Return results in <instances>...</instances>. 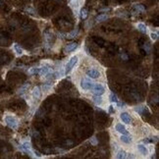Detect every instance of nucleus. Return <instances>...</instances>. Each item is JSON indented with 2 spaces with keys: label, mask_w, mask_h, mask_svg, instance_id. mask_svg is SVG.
I'll return each instance as SVG.
<instances>
[{
  "label": "nucleus",
  "mask_w": 159,
  "mask_h": 159,
  "mask_svg": "<svg viewBox=\"0 0 159 159\" xmlns=\"http://www.w3.org/2000/svg\"><path fill=\"white\" fill-rule=\"evenodd\" d=\"M4 121L7 124V126L9 128H11V129H17L18 128L19 122H18V120L15 117H13V116H6L4 118Z\"/></svg>",
  "instance_id": "obj_1"
},
{
  "label": "nucleus",
  "mask_w": 159,
  "mask_h": 159,
  "mask_svg": "<svg viewBox=\"0 0 159 159\" xmlns=\"http://www.w3.org/2000/svg\"><path fill=\"white\" fill-rule=\"evenodd\" d=\"M95 83H93L91 80H90L89 78H83V79H82V81H81V88L83 89V90H90L91 89H92V86H93V84H94Z\"/></svg>",
  "instance_id": "obj_2"
},
{
  "label": "nucleus",
  "mask_w": 159,
  "mask_h": 159,
  "mask_svg": "<svg viewBox=\"0 0 159 159\" xmlns=\"http://www.w3.org/2000/svg\"><path fill=\"white\" fill-rule=\"evenodd\" d=\"M90 90H91V92L94 95H102L105 92L104 86L101 84V83H94L93 86H92V89Z\"/></svg>",
  "instance_id": "obj_3"
},
{
  "label": "nucleus",
  "mask_w": 159,
  "mask_h": 159,
  "mask_svg": "<svg viewBox=\"0 0 159 159\" xmlns=\"http://www.w3.org/2000/svg\"><path fill=\"white\" fill-rule=\"evenodd\" d=\"M78 60H79L78 56H73V57H72V58L68 61V63H67V65H66V68H65V72H66V74H67V73H69V72H70L72 69H73V67L77 64Z\"/></svg>",
  "instance_id": "obj_4"
},
{
  "label": "nucleus",
  "mask_w": 159,
  "mask_h": 159,
  "mask_svg": "<svg viewBox=\"0 0 159 159\" xmlns=\"http://www.w3.org/2000/svg\"><path fill=\"white\" fill-rule=\"evenodd\" d=\"M21 148L24 152L26 153H28L32 157H33V151H32V145H31V142L30 141H25L22 143L21 145Z\"/></svg>",
  "instance_id": "obj_5"
},
{
  "label": "nucleus",
  "mask_w": 159,
  "mask_h": 159,
  "mask_svg": "<svg viewBox=\"0 0 159 159\" xmlns=\"http://www.w3.org/2000/svg\"><path fill=\"white\" fill-rule=\"evenodd\" d=\"M86 76L90 79H97V78H99L100 73L96 69H90V70L86 71Z\"/></svg>",
  "instance_id": "obj_6"
},
{
  "label": "nucleus",
  "mask_w": 159,
  "mask_h": 159,
  "mask_svg": "<svg viewBox=\"0 0 159 159\" xmlns=\"http://www.w3.org/2000/svg\"><path fill=\"white\" fill-rule=\"evenodd\" d=\"M120 119H121L122 122L125 123V124H131V122H132L131 116L129 115L128 112H122V113L120 114Z\"/></svg>",
  "instance_id": "obj_7"
},
{
  "label": "nucleus",
  "mask_w": 159,
  "mask_h": 159,
  "mask_svg": "<svg viewBox=\"0 0 159 159\" xmlns=\"http://www.w3.org/2000/svg\"><path fill=\"white\" fill-rule=\"evenodd\" d=\"M33 97L35 99H39L41 97V90L39 86H35L33 90Z\"/></svg>",
  "instance_id": "obj_8"
},
{
  "label": "nucleus",
  "mask_w": 159,
  "mask_h": 159,
  "mask_svg": "<svg viewBox=\"0 0 159 159\" xmlns=\"http://www.w3.org/2000/svg\"><path fill=\"white\" fill-rule=\"evenodd\" d=\"M115 129H116V131L122 135H128V132H127V130L125 128V126H123L122 124H117L116 127H115Z\"/></svg>",
  "instance_id": "obj_9"
},
{
  "label": "nucleus",
  "mask_w": 159,
  "mask_h": 159,
  "mask_svg": "<svg viewBox=\"0 0 159 159\" xmlns=\"http://www.w3.org/2000/svg\"><path fill=\"white\" fill-rule=\"evenodd\" d=\"M138 150L139 151L140 154H142V155H144V156L148 154V149H147V147H146L145 145H143V144H138Z\"/></svg>",
  "instance_id": "obj_10"
},
{
  "label": "nucleus",
  "mask_w": 159,
  "mask_h": 159,
  "mask_svg": "<svg viewBox=\"0 0 159 159\" xmlns=\"http://www.w3.org/2000/svg\"><path fill=\"white\" fill-rule=\"evenodd\" d=\"M48 73H50V68L48 67V66H43V67H41V68H39V75L40 76H46Z\"/></svg>",
  "instance_id": "obj_11"
},
{
  "label": "nucleus",
  "mask_w": 159,
  "mask_h": 159,
  "mask_svg": "<svg viewBox=\"0 0 159 159\" xmlns=\"http://www.w3.org/2000/svg\"><path fill=\"white\" fill-rule=\"evenodd\" d=\"M78 47V44L76 42H71V43H69V44L65 47V52H71V51H73V50H75L76 48Z\"/></svg>",
  "instance_id": "obj_12"
},
{
  "label": "nucleus",
  "mask_w": 159,
  "mask_h": 159,
  "mask_svg": "<svg viewBox=\"0 0 159 159\" xmlns=\"http://www.w3.org/2000/svg\"><path fill=\"white\" fill-rule=\"evenodd\" d=\"M137 28H138V30L140 33H142V34H146V33H147V28H146V26L144 25V24H142V23L138 24V25H137Z\"/></svg>",
  "instance_id": "obj_13"
},
{
  "label": "nucleus",
  "mask_w": 159,
  "mask_h": 159,
  "mask_svg": "<svg viewBox=\"0 0 159 159\" xmlns=\"http://www.w3.org/2000/svg\"><path fill=\"white\" fill-rule=\"evenodd\" d=\"M107 19H108V15H107V14H101V15H98V16L96 17L95 21L98 22V23H100V22H104V21H106Z\"/></svg>",
  "instance_id": "obj_14"
},
{
  "label": "nucleus",
  "mask_w": 159,
  "mask_h": 159,
  "mask_svg": "<svg viewBox=\"0 0 159 159\" xmlns=\"http://www.w3.org/2000/svg\"><path fill=\"white\" fill-rule=\"evenodd\" d=\"M92 100H93V102L97 105H100L101 103H102V97H101V95H94L93 94V97H92Z\"/></svg>",
  "instance_id": "obj_15"
},
{
  "label": "nucleus",
  "mask_w": 159,
  "mask_h": 159,
  "mask_svg": "<svg viewBox=\"0 0 159 159\" xmlns=\"http://www.w3.org/2000/svg\"><path fill=\"white\" fill-rule=\"evenodd\" d=\"M120 138L124 143H130L132 141V137H129L128 135H122Z\"/></svg>",
  "instance_id": "obj_16"
},
{
  "label": "nucleus",
  "mask_w": 159,
  "mask_h": 159,
  "mask_svg": "<svg viewBox=\"0 0 159 159\" xmlns=\"http://www.w3.org/2000/svg\"><path fill=\"white\" fill-rule=\"evenodd\" d=\"M116 158H118V159L127 158V153H126V151H125V150H123V149L119 150V151L117 152V154H116Z\"/></svg>",
  "instance_id": "obj_17"
},
{
  "label": "nucleus",
  "mask_w": 159,
  "mask_h": 159,
  "mask_svg": "<svg viewBox=\"0 0 159 159\" xmlns=\"http://www.w3.org/2000/svg\"><path fill=\"white\" fill-rule=\"evenodd\" d=\"M55 75H56V77L57 78H62V77H64L65 75H66V72H65V69L64 68H60V70H58L55 73Z\"/></svg>",
  "instance_id": "obj_18"
},
{
  "label": "nucleus",
  "mask_w": 159,
  "mask_h": 159,
  "mask_svg": "<svg viewBox=\"0 0 159 159\" xmlns=\"http://www.w3.org/2000/svg\"><path fill=\"white\" fill-rule=\"evenodd\" d=\"M39 73V68L37 67H33L28 70V75H36Z\"/></svg>",
  "instance_id": "obj_19"
},
{
  "label": "nucleus",
  "mask_w": 159,
  "mask_h": 159,
  "mask_svg": "<svg viewBox=\"0 0 159 159\" xmlns=\"http://www.w3.org/2000/svg\"><path fill=\"white\" fill-rule=\"evenodd\" d=\"M78 33H79V30H78V28H75V30H74L73 32H71V33H69V34L67 35V37H69V38H73V37H75V36L78 35Z\"/></svg>",
  "instance_id": "obj_20"
},
{
  "label": "nucleus",
  "mask_w": 159,
  "mask_h": 159,
  "mask_svg": "<svg viewBox=\"0 0 159 159\" xmlns=\"http://www.w3.org/2000/svg\"><path fill=\"white\" fill-rule=\"evenodd\" d=\"M14 49H15V51L17 52V54L18 55H22L23 54V49L21 48V46L20 45H18V44H15V45H14Z\"/></svg>",
  "instance_id": "obj_21"
},
{
  "label": "nucleus",
  "mask_w": 159,
  "mask_h": 159,
  "mask_svg": "<svg viewBox=\"0 0 159 159\" xmlns=\"http://www.w3.org/2000/svg\"><path fill=\"white\" fill-rule=\"evenodd\" d=\"M88 11H86V9H82L81 10V18L82 19H83V20H85L86 18H88Z\"/></svg>",
  "instance_id": "obj_22"
},
{
  "label": "nucleus",
  "mask_w": 159,
  "mask_h": 159,
  "mask_svg": "<svg viewBox=\"0 0 159 159\" xmlns=\"http://www.w3.org/2000/svg\"><path fill=\"white\" fill-rule=\"evenodd\" d=\"M144 109H145V108H144L143 106H137V107H135V111L138 113V114H139V115H141L142 113H143V111H144Z\"/></svg>",
  "instance_id": "obj_23"
},
{
  "label": "nucleus",
  "mask_w": 159,
  "mask_h": 159,
  "mask_svg": "<svg viewBox=\"0 0 159 159\" xmlns=\"http://www.w3.org/2000/svg\"><path fill=\"white\" fill-rule=\"evenodd\" d=\"M110 100L111 102H115V103H118V97L115 93H111L110 94Z\"/></svg>",
  "instance_id": "obj_24"
},
{
  "label": "nucleus",
  "mask_w": 159,
  "mask_h": 159,
  "mask_svg": "<svg viewBox=\"0 0 159 159\" xmlns=\"http://www.w3.org/2000/svg\"><path fill=\"white\" fill-rule=\"evenodd\" d=\"M28 84H25V85H23L22 88L18 90V93H20V94H23V93H25L26 92V90H28Z\"/></svg>",
  "instance_id": "obj_25"
},
{
  "label": "nucleus",
  "mask_w": 159,
  "mask_h": 159,
  "mask_svg": "<svg viewBox=\"0 0 159 159\" xmlns=\"http://www.w3.org/2000/svg\"><path fill=\"white\" fill-rule=\"evenodd\" d=\"M135 8H136V10L138 11V12H144V11H145V8H144V6L141 5V4H138V5H136Z\"/></svg>",
  "instance_id": "obj_26"
},
{
  "label": "nucleus",
  "mask_w": 159,
  "mask_h": 159,
  "mask_svg": "<svg viewBox=\"0 0 159 159\" xmlns=\"http://www.w3.org/2000/svg\"><path fill=\"white\" fill-rule=\"evenodd\" d=\"M150 37L152 40H157L158 39V34L157 33H150Z\"/></svg>",
  "instance_id": "obj_27"
},
{
  "label": "nucleus",
  "mask_w": 159,
  "mask_h": 159,
  "mask_svg": "<svg viewBox=\"0 0 159 159\" xmlns=\"http://www.w3.org/2000/svg\"><path fill=\"white\" fill-rule=\"evenodd\" d=\"M50 89H51V85L50 84H43V86H42V90H44V91H49L50 90Z\"/></svg>",
  "instance_id": "obj_28"
},
{
  "label": "nucleus",
  "mask_w": 159,
  "mask_h": 159,
  "mask_svg": "<svg viewBox=\"0 0 159 159\" xmlns=\"http://www.w3.org/2000/svg\"><path fill=\"white\" fill-rule=\"evenodd\" d=\"M97 142H98V141H97V138H96L95 137H93V138H90V143H91V144H93V145H96Z\"/></svg>",
  "instance_id": "obj_29"
},
{
  "label": "nucleus",
  "mask_w": 159,
  "mask_h": 159,
  "mask_svg": "<svg viewBox=\"0 0 159 159\" xmlns=\"http://www.w3.org/2000/svg\"><path fill=\"white\" fill-rule=\"evenodd\" d=\"M143 48H144V50H145L146 52H149L150 51V46H149V44H148V43H145V44H144L143 45Z\"/></svg>",
  "instance_id": "obj_30"
},
{
  "label": "nucleus",
  "mask_w": 159,
  "mask_h": 159,
  "mask_svg": "<svg viewBox=\"0 0 159 159\" xmlns=\"http://www.w3.org/2000/svg\"><path fill=\"white\" fill-rule=\"evenodd\" d=\"M121 58H122V59H125V60H128V56H127L126 54H122V55H121Z\"/></svg>",
  "instance_id": "obj_31"
},
{
  "label": "nucleus",
  "mask_w": 159,
  "mask_h": 159,
  "mask_svg": "<svg viewBox=\"0 0 159 159\" xmlns=\"http://www.w3.org/2000/svg\"><path fill=\"white\" fill-rule=\"evenodd\" d=\"M109 8H104V9H101V11H108Z\"/></svg>",
  "instance_id": "obj_32"
},
{
  "label": "nucleus",
  "mask_w": 159,
  "mask_h": 159,
  "mask_svg": "<svg viewBox=\"0 0 159 159\" xmlns=\"http://www.w3.org/2000/svg\"><path fill=\"white\" fill-rule=\"evenodd\" d=\"M69 1H71V0H69Z\"/></svg>",
  "instance_id": "obj_33"
}]
</instances>
